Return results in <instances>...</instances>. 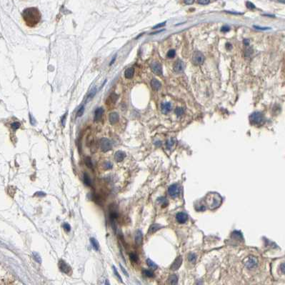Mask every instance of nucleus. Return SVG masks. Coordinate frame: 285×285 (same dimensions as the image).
Segmentation results:
<instances>
[{
    "label": "nucleus",
    "mask_w": 285,
    "mask_h": 285,
    "mask_svg": "<svg viewBox=\"0 0 285 285\" xmlns=\"http://www.w3.org/2000/svg\"><path fill=\"white\" fill-rule=\"evenodd\" d=\"M41 13L36 7H29L22 12V18L29 27H35L41 20Z\"/></svg>",
    "instance_id": "f257e3e1"
},
{
    "label": "nucleus",
    "mask_w": 285,
    "mask_h": 285,
    "mask_svg": "<svg viewBox=\"0 0 285 285\" xmlns=\"http://www.w3.org/2000/svg\"><path fill=\"white\" fill-rule=\"evenodd\" d=\"M222 202V197L216 193V192H211L207 195L205 198L206 206L211 210H214L218 208L221 205Z\"/></svg>",
    "instance_id": "f03ea898"
},
{
    "label": "nucleus",
    "mask_w": 285,
    "mask_h": 285,
    "mask_svg": "<svg viewBox=\"0 0 285 285\" xmlns=\"http://www.w3.org/2000/svg\"><path fill=\"white\" fill-rule=\"evenodd\" d=\"M264 120L263 115L261 114L260 112H254L249 117V121H250L252 124L254 125H259L261 124Z\"/></svg>",
    "instance_id": "7ed1b4c3"
},
{
    "label": "nucleus",
    "mask_w": 285,
    "mask_h": 285,
    "mask_svg": "<svg viewBox=\"0 0 285 285\" xmlns=\"http://www.w3.org/2000/svg\"><path fill=\"white\" fill-rule=\"evenodd\" d=\"M244 264L248 269H252L258 265V261L254 257H247L244 259Z\"/></svg>",
    "instance_id": "20e7f679"
},
{
    "label": "nucleus",
    "mask_w": 285,
    "mask_h": 285,
    "mask_svg": "<svg viewBox=\"0 0 285 285\" xmlns=\"http://www.w3.org/2000/svg\"><path fill=\"white\" fill-rule=\"evenodd\" d=\"M99 146L100 149L103 152H107L108 151L111 150L112 148V144L111 141L107 138H101L99 141Z\"/></svg>",
    "instance_id": "39448f33"
},
{
    "label": "nucleus",
    "mask_w": 285,
    "mask_h": 285,
    "mask_svg": "<svg viewBox=\"0 0 285 285\" xmlns=\"http://www.w3.org/2000/svg\"><path fill=\"white\" fill-rule=\"evenodd\" d=\"M192 62L195 65H201L204 62V56L202 52L199 51L194 52L192 56Z\"/></svg>",
    "instance_id": "423d86ee"
},
{
    "label": "nucleus",
    "mask_w": 285,
    "mask_h": 285,
    "mask_svg": "<svg viewBox=\"0 0 285 285\" xmlns=\"http://www.w3.org/2000/svg\"><path fill=\"white\" fill-rule=\"evenodd\" d=\"M180 187L179 185L177 184H174L172 185H171L170 187L168 189V193L169 195H170L172 197L175 198L179 196V193H180Z\"/></svg>",
    "instance_id": "0eeeda50"
},
{
    "label": "nucleus",
    "mask_w": 285,
    "mask_h": 285,
    "mask_svg": "<svg viewBox=\"0 0 285 285\" xmlns=\"http://www.w3.org/2000/svg\"><path fill=\"white\" fill-rule=\"evenodd\" d=\"M59 268L60 269V271H62L63 273L66 274V275H70L72 271V269L70 267V266L69 264H67L66 262H65L64 260H60L59 262Z\"/></svg>",
    "instance_id": "6e6552de"
},
{
    "label": "nucleus",
    "mask_w": 285,
    "mask_h": 285,
    "mask_svg": "<svg viewBox=\"0 0 285 285\" xmlns=\"http://www.w3.org/2000/svg\"><path fill=\"white\" fill-rule=\"evenodd\" d=\"M150 67H151V70H152V72L154 74H156L157 75L162 74V65L158 62H152L150 64Z\"/></svg>",
    "instance_id": "1a4fd4ad"
},
{
    "label": "nucleus",
    "mask_w": 285,
    "mask_h": 285,
    "mask_svg": "<svg viewBox=\"0 0 285 285\" xmlns=\"http://www.w3.org/2000/svg\"><path fill=\"white\" fill-rule=\"evenodd\" d=\"M117 99H118V95L113 92V93H111V94L108 97L107 99L106 104H107V105L109 106V107H111V106L115 105V103H116L117 101Z\"/></svg>",
    "instance_id": "9d476101"
},
{
    "label": "nucleus",
    "mask_w": 285,
    "mask_h": 285,
    "mask_svg": "<svg viewBox=\"0 0 285 285\" xmlns=\"http://www.w3.org/2000/svg\"><path fill=\"white\" fill-rule=\"evenodd\" d=\"M104 109L102 107H99L97 108L95 112H94V122H99L101 121V118H102V116L104 115Z\"/></svg>",
    "instance_id": "9b49d317"
},
{
    "label": "nucleus",
    "mask_w": 285,
    "mask_h": 285,
    "mask_svg": "<svg viewBox=\"0 0 285 285\" xmlns=\"http://www.w3.org/2000/svg\"><path fill=\"white\" fill-rule=\"evenodd\" d=\"M176 219L179 224H184L187 221L188 216L185 212H179L176 215Z\"/></svg>",
    "instance_id": "f8f14e48"
},
{
    "label": "nucleus",
    "mask_w": 285,
    "mask_h": 285,
    "mask_svg": "<svg viewBox=\"0 0 285 285\" xmlns=\"http://www.w3.org/2000/svg\"><path fill=\"white\" fill-rule=\"evenodd\" d=\"M182 263V257L181 256H179L178 257H177V259L174 261V262L172 263V266H171V269L173 270V271H176L180 267V266L181 265Z\"/></svg>",
    "instance_id": "ddd939ff"
},
{
    "label": "nucleus",
    "mask_w": 285,
    "mask_h": 285,
    "mask_svg": "<svg viewBox=\"0 0 285 285\" xmlns=\"http://www.w3.org/2000/svg\"><path fill=\"white\" fill-rule=\"evenodd\" d=\"M119 120V116L117 112H111L110 113V115L109 116V121L110 122V124L114 125L115 124H117Z\"/></svg>",
    "instance_id": "4468645a"
},
{
    "label": "nucleus",
    "mask_w": 285,
    "mask_h": 285,
    "mask_svg": "<svg viewBox=\"0 0 285 285\" xmlns=\"http://www.w3.org/2000/svg\"><path fill=\"white\" fill-rule=\"evenodd\" d=\"M184 69V64L182 61L177 60L174 65V70L176 72H181Z\"/></svg>",
    "instance_id": "2eb2a0df"
},
{
    "label": "nucleus",
    "mask_w": 285,
    "mask_h": 285,
    "mask_svg": "<svg viewBox=\"0 0 285 285\" xmlns=\"http://www.w3.org/2000/svg\"><path fill=\"white\" fill-rule=\"evenodd\" d=\"M125 157H126L125 152H122V151H117L115 154V161L117 162H122L123 160L124 159Z\"/></svg>",
    "instance_id": "dca6fc26"
},
{
    "label": "nucleus",
    "mask_w": 285,
    "mask_h": 285,
    "mask_svg": "<svg viewBox=\"0 0 285 285\" xmlns=\"http://www.w3.org/2000/svg\"><path fill=\"white\" fill-rule=\"evenodd\" d=\"M161 109L164 114H167L172 109V104L170 102H163L161 105Z\"/></svg>",
    "instance_id": "f3484780"
},
{
    "label": "nucleus",
    "mask_w": 285,
    "mask_h": 285,
    "mask_svg": "<svg viewBox=\"0 0 285 285\" xmlns=\"http://www.w3.org/2000/svg\"><path fill=\"white\" fill-rule=\"evenodd\" d=\"M143 234L141 230H137L135 234V242L137 245H141L142 243Z\"/></svg>",
    "instance_id": "a211bd4d"
},
{
    "label": "nucleus",
    "mask_w": 285,
    "mask_h": 285,
    "mask_svg": "<svg viewBox=\"0 0 285 285\" xmlns=\"http://www.w3.org/2000/svg\"><path fill=\"white\" fill-rule=\"evenodd\" d=\"M161 82H160L159 80H157L156 79H152V80L151 81V86L152 87L154 90L158 91L161 87Z\"/></svg>",
    "instance_id": "6ab92c4d"
},
{
    "label": "nucleus",
    "mask_w": 285,
    "mask_h": 285,
    "mask_svg": "<svg viewBox=\"0 0 285 285\" xmlns=\"http://www.w3.org/2000/svg\"><path fill=\"white\" fill-rule=\"evenodd\" d=\"M134 74V67H129L127 68L124 72V77L127 79H131L133 77Z\"/></svg>",
    "instance_id": "aec40b11"
},
{
    "label": "nucleus",
    "mask_w": 285,
    "mask_h": 285,
    "mask_svg": "<svg viewBox=\"0 0 285 285\" xmlns=\"http://www.w3.org/2000/svg\"><path fill=\"white\" fill-rule=\"evenodd\" d=\"M162 227H163V226H162L161 224H153L152 226H150V229H149V233H154V232H156V231H158V230H160Z\"/></svg>",
    "instance_id": "412c9836"
},
{
    "label": "nucleus",
    "mask_w": 285,
    "mask_h": 285,
    "mask_svg": "<svg viewBox=\"0 0 285 285\" xmlns=\"http://www.w3.org/2000/svg\"><path fill=\"white\" fill-rule=\"evenodd\" d=\"M168 282L170 285H177L178 282V278L177 275H172L168 279Z\"/></svg>",
    "instance_id": "4be33fe9"
},
{
    "label": "nucleus",
    "mask_w": 285,
    "mask_h": 285,
    "mask_svg": "<svg viewBox=\"0 0 285 285\" xmlns=\"http://www.w3.org/2000/svg\"><path fill=\"white\" fill-rule=\"evenodd\" d=\"M90 243L94 250L98 251L99 249V244L98 241L95 238H94V237L90 238Z\"/></svg>",
    "instance_id": "5701e85b"
},
{
    "label": "nucleus",
    "mask_w": 285,
    "mask_h": 285,
    "mask_svg": "<svg viewBox=\"0 0 285 285\" xmlns=\"http://www.w3.org/2000/svg\"><path fill=\"white\" fill-rule=\"evenodd\" d=\"M84 182L88 187H90L91 185H92V180H91L90 177L87 173H85V174H84Z\"/></svg>",
    "instance_id": "b1692460"
},
{
    "label": "nucleus",
    "mask_w": 285,
    "mask_h": 285,
    "mask_svg": "<svg viewBox=\"0 0 285 285\" xmlns=\"http://www.w3.org/2000/svg\"><path fill=\"white\" fill-rule=\"evenodd\" d=\"M146 264H147V265H148V266H149L152 269L155 270V269H157V265L153 261L151 260L150 259H146Z\"/></svg>",
    "instance_id": "393cba45"
},
{
    "label": "nucleus",
    "mask_w": 285,
    "mask_h": 285,
    "mask_svg": "<svg viewBox=\"0 0 285 285\" xmlns=\"http://www.w3.org/2000/svg\"><path fill=\"white\" fill-rule=\"evenodd\" d=\"M32 255H33V258H34V259H35L37 263H39V264H41V263H42V258H41V256L39 255V253L36 252H33Z\"/></svg>",
    "instance_id": "a878e982"
},
{
    "label": "nucleus",
    "mask_w": 285,
    "mask_h": 285,
    "mask_svg": "<svg viewBox=\"0 0 285 285\" xmlns=\"http://www.w3.org/2000/svg\"><path fill=\"white\" fill-rule=\"evenodd\" d=\"M158 202L163 207H165L166 206H167L168 204V202H167V199L165 197H159V198L157 199Z\"/></svg>",
    "instance_id": "bb28decb"
},
{
    "label": "nucleus",
    "mask_w": 285,
    "mask_h": 285,
    "mask_svg": "<svg viewBox=\"0 0 285 285\" xmlns=\"http://www.w3.org/2000/svg\"><path fill=\"white\" fill-rule=\"evenodd\" d=\"M143 275H144L145 277H153L154 276V275L153 271H152L151 270H149V269H144L142 271Z\"/></svg>",
    "instance_id": "cd10ccee"
},
{
    "label": "nucleus",
    "mask_w": 285,
    "mask_h": 285,
    "mask_svg": "<svg viewBox=\"0 0 285 285\" xmlns=\"http://www.w3.org/2000/svg\"><path fill=\"white\" fill-rule=\"evenodd\" d=\"M129 259L133 262H137L138 260H139V257H138V255L136 254V253L132 252V253L129 254Z\"/></svg>",
    "instance_id": "c85d7f7f"
},
{
    "label": "nucleus",
    "mask_w": 285,
    "mask_h": 285,
    "mask_svg": "<svg viewBox=\"0 0 285 285\" xmlns=\"http://www.w3.org/2000/svg\"><path fill=\"white\" fill-rule=\"evenodd\" d=\"M197 259V256L194 253H190L188 255V260L191 263H195Z\"/></svg>",
    "instance_id": "c756f323"
},
{
    "label": "nucleus",
    "mask_w": 285,
    "mask_h": 285,
    "mask_svg": "<svg viewBox=\"0 0 285 285\" xmlns=\"http://www.w3.org/2000/svg\"><path fill=\"white\" fill-rule=\"evenodd\" d=\"M85 164H86V165L89 168H92L93 167V164H92V159H91L90 157H89V156H87L85 158Z\"/></svg>",
    "instance_id": "7c9ffc66"
},
{
    "label": "nucleus",
    "mask_w": 285,
    "mask_h": 285,
    "mask_svg": "<svg viewBox=\"0 0 285 285\" xmlns=\"http://www.w3.org/2000/svg\"><path fill=\"white\" fill-rule=\"evenodd\" d=\"M174 139H169V140L167 142V143H166V146H167V149H169V150L171 149V148L172 147V146L174 145Z\"/></svg>",
    "instance_id": "2f4dec72"
},
{
    "label": "nucleus",
    "mask_w": 285,
    "mask_h": 285,
    "mask_svg": "<svg viewBox=\"0 0 285 285\" xmlns=\"http://www.w3.org/2000/svg\"><path fill=\"white\" fill-rule=\"evenodd\" d=\"M20 125L21 124H20L19 122H14L11 124V127H12V129H13V130H17V129H18L20 127Z\"/></svg>",
    "instance_id": "473e14b6"
},
{
    "label": "nucleus",
    "mask_w": 285,
    "mask_h": 285,
    "mask_svg": "<svg viewBox=\"0 0 285 285\" xmlns=\"http://www.w3.org/2000/svg\"><path fill=\"white\" fill-rule=\"evenodd\" d=\"M113 167V164L110 162H105L104 163V168L105 169H111Z\"/></svg>",
    "instance_id": "72a5a7b5"
},
{
    "label": "nucleus",
    "mask_w": 285,
    "mask_h": 285,
    "mask_svg": "<svg viewBox=\"0 0 285 285\" xmlns=\"http://www.w3.org/2000/svg\"><path fill=\"white\" fill-rule=\"evenodd\" d=\"M175 114L177 116H181L184 114V109L181 107H177L175 109Z\"/></svg>",
    "instance_id": "f704fd0d"
},
{
    "label": "nucleus",
    "mask_w": 285,
    "mask_h": 285,
    "mask_svg": "<svg viewBox=\"0 0 285 285\" xmlns=\"http://www.w3.org/2000/svg\"><path fill=\"white\" fill-rule=\"evenodd\" d=\"M176 54V52L174 51V49H170L169 52H167V57L168 58H173L174 57V56Z\"/></svg>",
    "instance_id": "c9c22d12"
},
{
    "label": "nucleus",
    "mask_w": 285,
    "mask_h": 285,
    "mask_svg": "<svg viewBox=\"0 0 285 285\" xmlns=\"http://www.w3.org/2000/svg\"><path fill=\"white\" fill-rule=\"evenodd\" d=\"M113 271H114V274L116 275V277H117V278L119 279V281H120V282H122V277H121V276H120V275H119V274L118 273V271H117V268L115 267V266H113Z\"/></svg>",
    "instance_id": "e433bc0d"
},
{
    "label": "nucleus",
    "mask_w": 285,
    "mask_h": 285,
    "mask_svg": "<svg viewBox=\"0 0 285 285\" xmlns=\"http://www.w3.org/2000/svg\"><path fill=\"white\" fill-rule=\"evenodd\" d=\"M84 112V106L82 105L81 106V107L79 109V111L77 112V117H82L83 115Z\"/></svg>",
    "instance_id": "4c0bfd02"
},
{
    "label": "nucleus",
    "mask_w": 285,
    "mask_h": 285,
    "mask_svg": "<svg viewBox=\"0 0 285 285\" xmlns=\"http://www.w3.org/2000/svg\"><path fill=\"white\" fill-rule=\"evenodd\" d=\"M63 228H64V230H65L66 232H70V230H71V226H70V224L69 223H64L63 224Z\"/></svg>",
    "instance_id": "58836bf2"
},
{
    "label": "nucleus",
    "mask_w": 285,
    "mask_h": 285,
    "mask_svg": "<svg viewBox=\"0 0 285 285\" xmlns=\"http://www.w3.org/2000/svg\"><path fill=\"white\" fill-rule=\"evenodd\" d=\"M252 53H253V50H252V49L249 48V49H247V50H246L245 56H248V57H249V56L252 54Z\"/></svg>",
    "instance_id": "ea45409f"
},
{
    "label": "nucleus",
    "mask_w": 285,
    "mask_h": 285,
    "mask_svg": "<svg viewBox=\"0 0 285 285\" xmlns=\"http://www.w3.org/2000/svg\"><path fill=\"white\" fill-rule=\"evenodd\" d=\"M96 92H97V89H96L95 88H94L91 91L90 94H89V96H88V99H92V98L93 97L94 95H95V94H96Z\"/></svg>",
    "instance_id": "a19ab883"
},
{
    "label": "nucleus",
    "mask_w": 285,
    "mask_h": 285,
    "mask_svg": "<svg viewBox=\"0 0 285 285\" xmlns=\"http://www.w3.org/2000/svg\"><path fill=\"white\" fill-rule=\"evenodd\" d=\"M247 7L249 9H252L255 8V6L254 5V4H252L250 2H247Z\"/></svg>",
    "instance_id": "79ce46f5"
},
{
    "label": "nucleus",
    "mask_w": 285,
    "mask_h": 285,
    "mask_svg": "<svg viewBox=\"0 0 285 285\" xmlns=\"http://www.w3.org/2000/svg\"><path fill=\"white\" fill-rule=\"evenodd\" d=\"M199 4H204V5H206V4H209L210 2L209 1H207V0H201V1H198L197 2Z\"/></svg>",
    "instance_id": "37998d69"
},
{
    "label": "nucleus",
    "mask_w": 285,
    "mask_h": 285,
    "mask_svg": "<svg viewBox=\"0 0 285 285\" xmlns=\"http://www.w3.org/2000/svg\"><path fill=\"white\" fill-rule=\"evenodd\" d=\"M221 30H222V31H224V32H226V31H230V27H227V26H224V27H222Z\"/></svg>",
    "instance_id": "c03bdc74"
},
{
    "label": "nucleus",
    "mask_w": 285,
    "mask_h": 285,
    "mask_svg": "<svg viewBox=\"0 0 285 285\" xmlns=\"http://www.w3.org/2000/svg\"><path fill=\"white\" fill-rule=\"evenodd\" d=\"M280 269H281V271H282V272L283 273V274H285V262L281 264V266H280Z\"/></svg>",
    "instance_id": "a18cd8bd"
},
{
    "label": "nucleus",
    "mask_w": 285,
    "mask_h": 285,
    "mask_svg": "<svg viewBox=\"0 0 285 285\" xmlns=\"http://www.w3.org/2000/svg\"><path fill=\"white\" fill-rule=\"evenodd\" d=\"M165 25H166V22H163V23H162V24H159V25L154 26V27H153V29H157V28L159 27H164Z\"/></svg>",
    "instance_id": "49530a36"
},
{
    "label": "nucleus",
    "mask_w": 285,
    "mask_h": 285,
    "mask_svg": "<svg viewBox=\"0 0 285 285\" xmlns=\"http://www.w3.org/2000/svg\"><path fill=\"white\" fill-rule=\"evenodd\" d=\"M119 266H120V267H121V269H122V271H123V273H124V275H125L126 276H127V277H128V276H129V275H128V273H127V270H126L125 269H124V267H122V265H121V264H120Z\"/></svg>",
    "instance_id": "de8ad7c7"
},
{
    "label": "nucleus",
    "mask_w": 285,
    "mask_h": 285,
    "mask_svg": "<svg viewBox=\"0 0 285 285\" xmlns=\"http://www.w3.org/2000/svg\"><path fill=\"white\" fill-rule=\"evenodd\" d=\"M66 115H67V113H66L65 115L63 116L62 119V125H64L65 124V121H66Z\"/></svg>",
    "instance_id": "09e8293b"
},
{
    "label": "nucleus",
    "mask_w": 285,
    "mask_h": 285,
    "mask_svg": "<svg viewBox=\"0 0 285 285\" xmlns=\"http://www.w3.org/2000/svg\"><path fill=\"white\" fill-rule=\"evenodd\" d=\"M243 43L244 45L248 46L249 44V39H244Z\"/></svg>",
    "instance_id": "8fccbe9b"
},
{
    "label": "nucleus",
    "mask_w": 285,
    "mask_h": 285,
    "mask_svg": "<svg viewBox=\"0 0 285 285\" xmlns=\"http://www.w3.org/2000/svg\"><path fill=\"white\" fill-rule=\"evenodd\" d=\"M254 27L257 29H261V30H265V29H269V27H257V26H254Z\"/></svg>",
    "instance_id": "3c124183"
},
{
    "label": "nucleus",
    "mask_w": 285,
    "mask_h": 285,
    "mask_svg": "<svg viewBox=\"0 0 285 285\" xmlns=\"http://www.w3.org/2000/svg\"><path fill=\"white\" fill-rule=\"evenodd\" d=\"M184 2L187 4H191L194 3V1H184Z\"/></svg>",
    "instance_id": "603ef678"
},
{
    "label": "nucleus",
    "mask_w": 285,
    "mask_h": 285,
    "mask_svg": "<svg viewBox=\"0 0 285 285\" xmlns=\"http://www.w3.org/2000/svg\"><path fill=\"white\" fill-rule=\"evenodd\" d=\"M196 285H203V282H202V280H198V281L197 282Z\"/></svg>",
    "instance_id": "864d4df0"
},
{
    "label": "nucleus",
    "mask_w": 285,
    "mask_h": 285,
    "mask_svg": "<svg viewBox=\"0 0 285 285\" xmlns=\"http://www.w3.org/2000/svg\"><path fill=\"white\" fill-rule=\"evenodd\" d=\"M226 49H232V46H231V44H229V43H227V44H226Z\"/></svg>",
    "instance_id": "5fc2aeb1"
},
{
    "label": "nucleus",
    "mask_w": 285,
    "mask_h": 285,
    "mask_svg": "<svg viewBox=\"0 0 285 285\" xmlns=\"http://www.w3.org/2000/svg\"><path fill=\"white\" fill-rule=\"evenodd\" d=\"M105 285H110V283H109V280H106Z\"/></svg>",
    "instance_id": "6e6d98bb"
}]
</instances>
